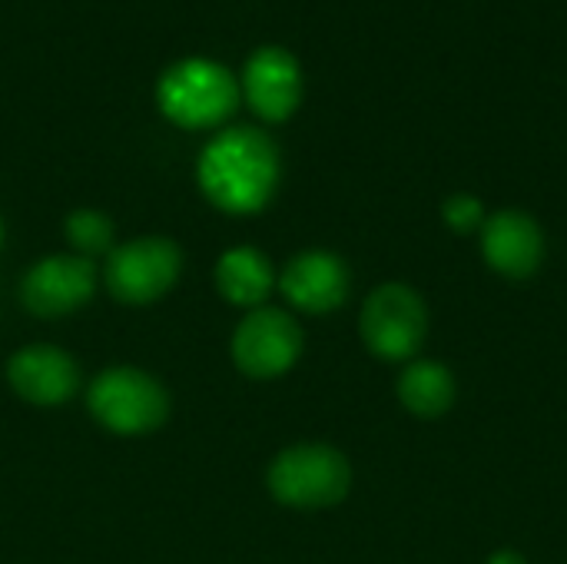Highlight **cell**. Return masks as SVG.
Segmentation results:
<instances>
[{"label":"cell","instance_id":"cell-3","mask_svg":"<svg viewBox=\"0 0 567 564\" xmlns=\"http://www.w3.org/2000/svg\"><path fill=\"white\" fill-rule=\"evenodd\" d=\"M352 469L332 445H296L269 465V492L289 509H329L349 495Z\"/></svg>","mask_w":567,"mask_h":564},{"label":"cell","instance_id":"cell-15","mask_svg":"<svg viewBox=\"0 0 567 564\" xmlns=\"http://www.w3.org/2000/svg\"><path fill=\"white\" fill-rule=\"evenodd\" d=\"M66 239L83 253V256H93V253H106L110 249V239H113V226L103 213H93V209H76L70 213L66 219Z\"/></svg>","mask_w":567,"mask_h":564},{"label":"cell","instance_id":"cell-13","mask_svg":"<svg viewBox=\"0 0 567 564\" xmlns=\"http://www.w3.org/2000/svg\"><path fill=\"white\" fill-rule=\"evenodd\" d=\"M216 289L233 306L259 309L272 289V266L259 249H229L216 266Z\"/></svg>","mask_w":567,"mask_h":564},{"label":"cell","instance_id":"cell-6","mask_svg":"<svg viewBox=\"0 0 567 564\" xmlns=\"http://www.w3.org/2000/svg\"><path fill=\"white\" fill-rule=\"evenodd\" d=\"M179 276V249L173 239L143 236L123 243L106 259V286L120 302L143 306L159 299Z\"/></svg>","mask_w":567,"mask_h":564},{"label":"cell","instance_id":"cell-18","mask_svg":"<svg viewBox=\"0 0 567 564\" xmlns=\"http://www.w3.org/2000/svg\"><path fill=\"white\" fill-rule=\"evenodd\" d=\"M0 243H3V226H0Z\"/></svg>","mask_w":567,"mask_h":564},{"label":"cell","instance_id":"cell-8","mask_svg":"<svg viewBox=\"0 0 567 564\" xmlns=\"http://www.w3.org/2000/svg\"><path fill=\"white\" fill-rule=\"evenodd\" d=\"M96 269L86 256H50L23 279V302L37 316H63L90 302Z\"/></svg>","mask_w":567,"mask_h":564},{"label":"cell","instance_id":"cell-17","mask_svg":"<svg viewBox=\"0 0 567 564\" xmlns=\"http://www.w3.org/2000/svg\"><path fill=\"white\" fill-rule=\"evenodd\" d=\"M485 564H525V558L518 552H498V555H492Z\"/></svg>","mask_w":567,"mask_h":564},{"label":"cell","instance_id":"cell-14","mask_svg":"<svg viewBox=\"0 0 567 564\" xmlns=\"http://www.w3.org/2000/svg\"><path fill=\"white\" fill-rule=\"evenodd\" d=\"M399 399L419 419H439L455 406V379L442 362H412L399 376Z\"/></svg>","mask_w":567,"mask_h":564},{"label":"cell","instance_id":"cell-10","mask_svg":"<svg viewBox=\"0 0 567 564\" xmlns=\"http://www.w3.org/2000/svg\"><path fill=\"white\" fill-rule=\"evenodd\" d=\"M243 90L249 106L269 120L279 123L296 113L302 100V73L299 60L282 47H262L249 57L243 73Z\"/></svg>","mask_w":567,"mask_h":564},{"label":"cell","instance_id":"cell-9","mask_svg":"<svg viewBox=\"0 0 567 564\" xmlns=\"http://www.w3.org/2000/svg\"><path fill=\"white\" fill-rule=\"evenodd\" d=\"M482 256L485 263L508 279H528L545 259L542 226L518 209H502L482 226Z\"/></svg>","mask_w":567,"mask_h":564},{"label":"cell","instance_id":"cell-16","mask_svg":"<svg viewBox=\"0 0 567 564\" xmlns=\"http://www.w3.org/2000/svg\"><path fill=\"white\" fill-rule=\"evenodd\" d=\"M442 216H445V223H449L455 233H472V229L485 226V209H482V203H478L475 196H468V193L452 196V199L445 203Z\"/></svg>","mask_w":567,"mask_h":564},{"label":"cell","instance_id":"cell-5","mask_svg":"<svg viewBox=\"0 0 567 564\" xmlns=\"http://www.w3.org/2000/svg\"><path fill=\"white\" fill-rule=\"evenodd\" d=\"M359 329H362L365 346L379 359L402 362L419 352V346L429 332V312L415 289L402 286V283H389V286H379L365 299Z\"/></svg>","mask_w":567,"mask_h":564},{"label":"cell","instance_id":"cell-11","mask_svg":"<svg viewBox=\"0 0 567 564\" xmlns=\"http://www.w3.org/2000/svg\"><path fill=\"white\" fill-rule=\"evenodd\" d=\"M7 379L13 392L33 406H63L76 392L80 372H76V362L63 349L30 346L10 359Z\"/></svg>","mask_w":567,"mask_h":564},{"label":"cell","instance_id":"cell-2","mask_svg":"<svg viewBox=\"0 0 567 564\" xmlns=\"http://www.w3.org/2000/svg\"><path fill=\"white\" fill-rule=\"evenodd\" d=\"M156 100H159V110L176 126L203 130V126L223 123L236 110L239 86L223 63L189 57V60L173 63L163 73L156 86Z\"/></svg>","mask_w":567,"mask_h":564},{"label":"cell","instance_id":"cell-7","mask_svg":"<svg viewBox=\"0 0 567 564\" xmlns=\"http://www.w3.org/2000/svg\"><path fill=\"white\" fill-rule=\"evenodd\" d=\"M302 329L282 309H252L233 336V362L249 379H276L296 366Z\"/></svg>","mask_w":567,"mask_h":564},{"label":"cell","instance_id":"cell-4","mask_svg":"<svg viewBox=\"0 0 567 564\" xmlns=\"http://www.w3.org/2000/svg\"><path fill=\"white\" fill-rule=\"evenodd\" d=\"M93 419L116 435H146L166 422V389L140 369H106L86 392Z\"/></svg>","mask_w":567,"mask_h":564},{"label":"cell","instance_id":"cell-12","mask_svg":"<svg viewBox=\"0 0 567 564\" xmlns=\"http://www.w3.org/2000/svg\"><path fill=\"white\" fill-rule=\"evenodd\" d=\"M282 296L302 312H332L349 296V269L339 256L312 249L296 256L282 279Z\"/></svg>","mask_w":567,"mask_h":564},{"label":"cell","instance_id":"cell-1","mask_svg":"<svg viewBox=\"0 0 567 564\" xmlns=\"http://www.w3.org/2000/svg\"><path fill=\"white\" fill-rule=\"evenodd\" d=\"M279 183V153L276 143L252 130L236 126L219 133L199 156V186L226 213H256L262 209Z\"/></svg>","mask_w":567,"mask_h":564}]
</instances>
